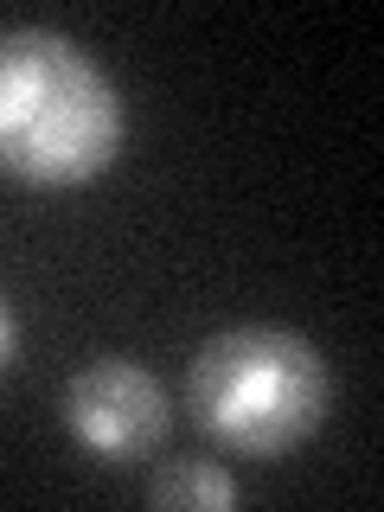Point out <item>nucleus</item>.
Wrapping results in <instances>:
<instances>
[{
    "label": "nucleus",
    "instance_id": "obj_2",
    "mask_svg": "<svg viewBox=\"0 0 384 512\" xmlns=\"http://www.w3.org/2000/svg\"><path fill=\"white\" fill-rule=\"evenodd\" d=\"M333 372L308 333L224 327L186 365V410L218 448L276 461L327 423Z\"/></svg>",
    "mask_w": 384,
    "mask_h": 512
},
{
    "label": "nucleus",
    "instance_id": "obj_4",
    "mask_svg": "<svg viewBox=\"0 0 384 512\" xmlns=\"http://www.w3.org/2000/svg\"><path fill=\"white\" fill-rule=\"evenodd\" d=\"M148 500L160 512H224V506H237V480L205 455H180V461H160L154 468Z\"/></svg>",
    "mask_w": 384,
    "mask_h": 512
},
{
    "label": "nucleus",
    "instance_id": "obj_3",
    "mask_svg": "<svg viewBox=\"0 0 384 512\" xmlns=\"http://www.w3.org/2000/svg\"><path fill=\"white\" fill-rule=\"evenodd\" d=\"M64 429L103 461H141L167 442L173 404L148 365L103 352V359L77 365L64 384Z\"/></svg>",
    "mask_w": 384,
    "mask_h": 512
},
{
    "label": "nucleus",
    "instance_id": "obj_1",
    "mask_svg": "<svg viewBox=\"0 0 384 512\" xmlns=\"http://www.w3.org/2000/svg\"><path fill=\"white\" fill-rule=\"evenodd\" d=\"M122 90L71 32H0V173L20 186H84L116 167Z\"/></svg>",
    "mask_w": 384,
    "mask_h": 512
},
{
    "label": "nucleus",
    "instance_id": "obj_5",
    "mask_svg": "<svg viewBox=\"0 0 384 512\" xmlns=\"http://www.w3.org/2000/svg\"><path fill=\"white\" fill-rule=\"evenodd\" d=\"M13 352H20V320H13V301L0 295V372L13 365Z\"/></svg>",
    "mask_w": 384,
    "mask_h": 512
}]
</instances>
